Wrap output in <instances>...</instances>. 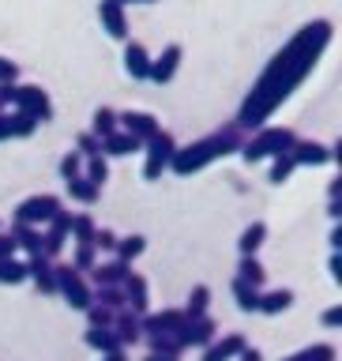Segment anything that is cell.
Masks as SVG:
<instances>
[{"instance_id":"30","label":"cell","mask_w":342,"mask_h":361,"mask_svg":"<svg viewBox=\"0 0 342 361\" xmlns=\"http://www.w3.org/2000/svg\"><path fill=\"white\" fill-rule=\"evenodd\" d=\"M237 279L259 290V286H264V282H267V267L259 264L256 256H241V264H237Z\"/></svg>"},{"instance_id":"5","label":"cell","mask_w":342,"mask_h":361,"mask_svg":"<svg viewBox=\"0 0 342 361\" xmlns=\"http://www.w3.org/2000/svg\"><path fill=\"white\" fill-rule=\"evenodd\" d=\"M61 207H64L61 196H53V192H38V196H27L23 203H16L11 222H19V226H38V230H42V222H49Z\"/></svg>"},{"instance_id":"29","label":"cell","mask_w":342,"mask_h":361,"mask_svg":"<svg viewBox=\"0 0 342 361\" xmlns=\"http://www.w3.org/2000/svg\"><path fill=\"white\" fill-rule=\"evenodd\" d=\"M121 124H117V109L109 106H98L94 117H90V135H98V140H106V135H113Z\"/></svg>"},{"instance_id":"22","label":"cell","mask_w":342,"mask_h":361,"mask_svg":"<svg viewBox=\"0 0 342 361\" xmlns=\"http://www.w3.org/2000/svg\"><path fill=\"white\" fill-rule=\"evenodd\" d=\"M293 301H298V298H293V290L279 286V290H267V293H259V305H256V312H264V316H279V312H286Z\"/></svg>"},{"instance_id":"3","label":"cell","mask_w":342,"mask_h":361,"mask_svg":"<svg viewBox=\"0 0 342 361\" xmlns=\"http://www.w3.org/2000/svg\"><path fill=\"white\" fill-rule=\"evenodd\" d=\"M298 143V135H293V128H286V124H264L252 140L241 143V158L248 166L252 162H264V158H279V154H290V147Z\"/></svg>"},{"instance_id":"45","label":"cell","mask_w":342,"mask_h":361,"mask_svg":"<svg viewBox=\"0 0 342 361\" xmlns=\"http://www.w3.org/2000/svg\"><path fill=\"white\" fill-rule=\"evenodd\" d=\"M320 324H324V327H338V324H342V305H331V309H324Z\"/></svg>"},{"instance_id":"39","label":"cell","mask_w":342,"mask_h":361,"mask_svg":"<svg viewBox=\"0 0 342 361\" xmlns=\"http://www.w3.org/2000/svg\"><path fill=\"white\" fill-rule=\"evenodd\" d=\"M61 180L68 185V180H75V177H83V154L79 151H64V158H61Z\"/></svg>"},{"instance_id":"41","label":"cell","mask_w":342,"mask_h":361,"mask_svg":"<svg viewBox=\"0 0 342 361\" xmlns=\"http://www.w3.org/2000/svg\"><path fill=\"white\" fill-rule=\"evenodd\" d=\"M75 151L83 154V162H87V158H98L102 154V140H98V135H90V132H79L75 135Z\"/></svg>"},{"instance_id":"31","label":"cell","mask_w":342,"mask_h":361,"mask_svg":"<svg viewBox=\"0 0 342 361\" xmlns=\"http://www.w3.org/2000/svg\"><path fill=\"white\" fill-rule=\"evenodd\" d=\"M68 196H72L75 203H83V207H90V203H98V196H102V188L98 185H90L87 177H75V180H68Z\"/></svg>"},{"instance_id":"34","label":"cell","mask_w":342,"mask_h":361,"mask_svg":"<svg viewBox=\"0 0 342 361\" xmlns=\"http://www.w3.org/2000/svg\"><path fill=\"white\" fill-rule=\"evenodd\" d=\"M90 290H94V305H102V309H109V312L128 309V305H124V290L121 286H90Z\"/></svg>"},{"instance_id":"35","label":"cell","mask_w":342,"mask_h":361,"mask_svg":"<svg viewBox=\"0 0 342 361\" xmlns=\"http://www.w3.org/2000/svg\"><path fill=\"white\" fill-rule=\"evenodd\" d=\"M233 301H237V309L241 312H256V305H259V290L256 286H248V282H241V279H233Z\"/></svg>"},{"instance_id":"32","label":"cell","mask_w":342,"mask_h":361,"mask_svg":"<svg viewBox=\"0 0 342 361\" xmlns=\"http://www.w3.org/2000/svg\"><path fill=\"white\" fill-rule=\"evenodd\" d=\"M143 252H147V237L143 233H128V237H121V241H117V252H113V256L124 259V264H132V259H140Z\"/></svg>"},{"instance_id":"33","label":"cell","mask_w":342,"mask_h":361,"mask_svg":"<svg viewBox=\"0 0 342 361\" xmlns=\"http://www.w3.org/2000/svg\"><path fill=\"white\" fill-rule=\"evenodd\" d=\"M19 282H27V259H0V286H19Z\"/></svg>"},{"instance_id":"42","label":"cell","mask_w":342,"mask_h":361,"mask_svg":"<svg viewBox=\"0 0 342 361\" xmlns=\"http://www.w3.org/2000/svg\"><path fill=\"white\" fill-rule=\"evenodd\" d=\"M117 241H121V237L113 233L109 226H98V230H94V241H90V245L102 248V252H117Z\"/></svg>"},{"instance_id":"12","label":"cell","mask_w":342,"mask_h":361,"mask_svg":"<svg viewBox=\"0 0 342 361\" xmlns=\"http://www.w3.org/2000/svg\"><path fill=\"white\" fill-rule=\"evenodd\" d=\"M98 19H102V30L117 42H128V16H124V4L117 0H98Z\"/></svg>"},{"instance_id":"17","label":"cell","mask_w":342,"mask_h":361,"mask_svg":"<svg viewBox=\"0 0 342 361\" xmlns=\"http://www.w3.org/2000/svg\"><path fill=\"white\" fill-rule=\"evenodd\" d=\"M27 279L38 286V293H45V298H53L56 293V275H53V259L45 256H27Z\"/></svg>"},{"instance_id":"2","label":"cell","mask_w":342,"mask_h":361,"mask_svg":"<svg viewBox=\"0 0 342 361\" xmlns=\"http://www.w3.org/2000/svg\"><path fill=\"white\" fill-rule=\"evenodd\" d=\"M241 143H245L241 128H237V124H226V128L203 135V140H196V143L177 147L173 158H169V169H173L177 177H192V173H200V169H207L211 162H219V158L241 151Z\"/></svg>"},{"instance_id":"49","label":"cell","mask_w":342,"mask_h":361,"mask_svg":"<svg viewBox=\"0 0 342 361\" xmlns=\"http://www.w3.org/2000/svg\"><path fill=\"white\" fill-rule=\"evenodd\" d=\"M237 361H264V354H259L256 346H245L241 354H237Z\"/></svg>"},{"instance_id":"37","label":"cell","mask_w":342,"mask_h":361,"mask_svg":"<svg viewBox=\"0 0 342 361\" xmlns=\"http://www.w3.org/2000/svg\"><path fill=\"white\" fill-rule=\"evenodd\" d=\"M83 177L90 180V185H106L109 180V162H106V154H98V158H87L83 162Z\"/></svg>"},{"instance_id":"19","label":"cell","mask_w":342,"mask_h":361,"mask_svg":"<svg viewBox=\"0 0 342 361\" xmlns=\"http://www.w3.org/2000/svg\"><path fill=\"white\" fill-rule=\"evenodd\" d=\"M113 335H117L121 350L135 346V343L143 338V331H140V316H135L132 309H121L117 316H113Z\"/></svg>"},{"instance_id":"52","label":"cell","mask_w":342,"mask_h":361,"mask_svg":"<svg viewBox=\"0 0 342 361\" xmlns=\"http://www.w3.org/2000/svg\"><path fill=\"white\" fill-rule=\"evenodd\" d=\"M102 361H128V350H113V354H102Z\"/></svg>"},{"instance_id":"48","label":"cell","mask_w":342,"mask_h":361,"mask_svg":"<svg viewBox=\"0 0 342 361\" xmlns=\"http://www.w3.org/2000/svg\"><path fill=\"white\" fill-rule=\"evenodd\" d=\"M327 271H331V282H342V256L331 252V264H327Z\"/></svg>"},{"instance_id":"51","label":"cell","mask_w":342,"mask_h":361,"mask_svg":"<svg viewBox=\"0 0 342 361\" xmlns=\"http://www.w3.org/2000/svg\"><path fill=\"white\" fill-rule=\"evenodd\" d=\"M327 214H331V219L338 222V219H342V200H331V203H327Z\"/></svg>"},{"instance_id":"11","label":"cell","mask_w":342,"mask_h":361,"mask_svg":"<svg viewBox=\"0 0 342 361\" xmlns=\"http://www.w3.org/2000/svg\"><path fill=\"white\" fill-rule=\"evenodd\" d=\"M181 327H185V312L181 309H162V312L140 316V331L143 335H177Z\"/></svg>"},{"instance_id":"47","label":"cell","mask_w":342,"mask_h":361,"mask_svg":"<svg viewBox=\"0 0 342 361\" xmlns=\"http://www.w3.org/2000/svg\"><path fill=\"white\" fill-rule=\"evenodd\" d=\"M11 102H16V83H0V113H8Z\"/></svg>"},{"instance_id":"53","label":"cell","mask_w":342,"mask_h":361,"mask_svg":"<svg viewBox=\"0 0 342 361\" xmlns=\"http://www.w3.org/2000/svg\"><path fill=\"white\" fill-rule=\"evenodd\" d=\"M327 196H331V200H338V196H342V180H331V188H327Z\"/></svg>"},{"instance_id":"16","label":"cell","mask_w":342,"mask_h":361,"mask_svg":"<svg viewBox=\"0 0 342 361\" xmlns=\"http://www.w3.org/2000/svg\"><path fill=\"white\" fill-rule=\"evenodd\" d=\"M245 346H248V338H245L241 331H230V335L214 338V343L203 350V357H200V361H233Z\"/></svg>"},{"instance_id":"14","label":"cell","mask_w":342,"mask_h":361,"mask_svg":"<svg viewBox=\"0 0 342 361\" xmlns=\"http://www.w3.org/2000/svg\"><path fill=\"white\" fill-rule=\"evenodd\" d=\"M290 158H293V166L316 169V166H327V162H331V147H324L320 140H298V143L290 147Z\"/></svg>"},{"instance_id":"9","label":"cell","mask_w":342,"mask_h":361,"mask_svg":"<svg viewBox=\"0 0 342 361\" xmlns=\"http://www.w3.org/2000/svg\"><path fill=\"white\" fill-rule=\"evenodd\" d=\"M117 124H121V132L135 135L140 143H147L151 135L162 132V124H158V117H154V113H147V109H124V113H117Z\"/></svg>"},{"instance_id":"55","label":"cell","mask_w":342,"mask_h":361,"mask_svg":"<svg viewBox=\"0 0 342 361\" xmlns=\"http://www.w3.org/2000/svg\"><path fill=\"white\" fill-rule=\"evenodd\" d=\"M117 4H154V0H117Z\"/></svg>"},{"instance_id":"4","label":"cell","mask_w":342,"mask_h":361,"mask_svg":"<svg viewBox=\"0 0 342 361\" xmlns=\"http://www.w3.org/2000/svg\"><path fill=\"white\" fill-rule=\"evenodd\" d=\"M53 275H56V293L72 305L75 312H87L90 301H94V290H90V282L79 275L72 264H53Z\"/></svg>"},{"instance_id":"38","label":"cell","mask_w":342,"mask_h":361,"mask_svg":"<svg viewBox=\"0 0 342 361\" xmlns=\"http://www.w3.org/2000/svg\"><path fill=\"white\" fill-rule=\"evenodd\" d=\"M98 264V248L94 245H75V256H72V267L79 271V275H90V267Z\"/></svg>"},{"instance_id":"36","label":"cell","mask_w":342,"mask_h":361,"mask_svg":"<svg viewBox=\"0 0 342 361\" xmlns=\"http://www.w3.org/2000/svg\"><path fill=\"white\" fill-rule=\"evenodd\" d=\"M147 354H166V357H181L185 350L173 335H147Z\"/></svg>"},{"instance_id":"28","label":"cell","mask_w":342,"mask_h":361,"mask_svg":"<svg viewBox=\"0 0 342 361\" xmlns=\"http://www.w3.org/2000/svg\"><path fill=\"white\" fill-rule=\"evenodd\" d=\"M83 343H87L90 350H98V354H113V350H121L117 335H113V327H87Z\"/></svg>"},{"instance_id":"1","label":"cell","mask_w":342,"mask_h":361,"mask_svg":"<svg viewBox=\"0 0 342 361\" xmlns=\"http://www.w3.org/2000/svg\"><path fill=\"white\" fill-rule=\"evenodd\" d=\"M331 38H335V23L331 19L305 23V27L271 56L264 75L252 83L248 98L241 102V109H237V121H233L237 128L241 132L245 128H264V121L305 83V75L320 64V56H324L327 45H331Z\"/></svg>"},{"instance_id":"21","label":"cell","mask_w":342,"mask_h":361,"mask_svg":"<svg viewBox=\"0 0 342 361\" xmlns=\"http://www.w3.org/2000/svg\"><path fill=\"white\" fill-rule=\"evenodd\" d=\"M135 151H143V143L135 140V135L121 132V128L102 140V154H106V158H128V154H135Z\"/></svg>"},{"instance_id":"25","label":"cell","mask_w":342,"mask_h":361,"mask_svg":"<svg viewBox=\"0 0 342 361\" xmlns=\"http://www.w3.org/2000/svg\"><path fill=\"white\" fill-rule=\"evenodd\" d=\"M11 237H16V248H23L27 256H42V230L38 226H11Z\"/></svg>"},{"instance_id":"10","label":"cell","mask_w":342,"mask_h":361,"mask_svg":"<svg viewBox=\"0 0 342 361\" xmlns=\"http://www.w3.org/2000/svg\"><path fill=\"white\" fill-rule=\"evenodd\" d=\"M181 61H185V49H181L177 42H169L166 49H162V53H158L154 61H151V72H147V79H151V83H158V87H162V83H169V79L177 75Z\"/></svg>"},{"instance_id":"15","label":"cell","mask_w":342,"mask_h":361,"mask_svg":"<svg viewBox=\"0 0 342 361\" xmlns=\"http://www.w3.org/2000/svg\"><path fill=\"white\" fill-rule=\"evenodd\" d=\"M38 132V121H30L27 113L11 109V113H0V143L8 140H30Z\"/></svg>"},{"instance_id":"23","label":"cell","mask_w":342,"mask_h":361,"mask_svg":"<svg viewBox=\"0 0 342 361\" xmlns=\"http://www.w3.org/2000/svg\"><path fill=\"white\" fill-rule=\"evenodd\" d=\"M207 309H211V286L207 282H196L188 293V305L181 312H185V320H200V316H207Z\"/></svg>"},{"instance_id":"18","label":"cell","mask_w":342,"mask_h":361,"mask_svg":"<svg viewBox=\"0 0 342 361\" xmlns=\"http://www.w3.org/2000/svg\"><path fill=\"white\" fill-rule=\"evenodd\" d=\"M128 271H132V264H124V259H106V264H98L90 267V282H94V286H121L124 279H128Z\"/></svg>"},{"instance_id":"13","label":"cell","mask_w":342,"mask_h":361,"mask_svg":"<svg viewBox=\"0 0 342 361\" xmlns=\"http://www.w3.org/2000/svg\"><path fill=\"white\" fill-rule=\"evenodd\" d=\"M121 290H124V305H128L135 316L151 312V290H147V279L140 271H128V279L121 282Z\"/></svg>"},{"instance_id":"43","label":"cell","mask_w":342,"mask_h":361,"mask_svg":"<svg viewBox=\"0 0 342 361\" xmlns=\"http://www.w3.org/2000/svg\"><path fill=\"white\" fill-rule=\"evenodd\" d=\"M113 316H117V312H109V309H102V305L90 301V309H87V324H90V327H113Z\"/></svg>"},{"instance_id":"8","label":"cell","mask_w":342,"mask_h":361,"mask_svg":"<svg viewBox=\"0 0 342 361\" xmlns=\"http://www.w3.org/2000/svg\"><path fill=\"white\" fill-rule=\"evenodd\" d=\"M181 350H207L214 338H219V324L211 320V316H200V320H185V327L173 335Z\"/></svg>"},{"instance_id":"6","label":"cell","mask_w":342,"mask_h":361,"mask_svg":"<svg viewBox=\"0 0 342 361\" xmlns=\"http://www.w3.org/2000/svg\"><path fill=\"white\" fill-rule=\"evenodd\" d=\"M177 151V140L169 132H158L143 143V180H162V173L169 169V158Z\"/></svg>"},{"instance_id":"40","label":"cell","mask_w":342,"mask_h":361,"mask_svg":"<svg viewBox=\"0 0 342 361\" xmlns=\"http://www.w3.org/2000/svg\"><path fill=\"white\" fill-rule=\"evenodd\" d=\"M293 169H298V166H293V158H290V154H279V158H271V173H267V180H271V185H286Z\"/></svg>"},{"instance_id":"44","label":"cell","mask_w":342,"mask_h":361,"mask_svg":"<svg viewBox=\"0 0 342 361\" xmlns=\"http://www.w3.org/2000/svg\"><path fill=\"white\" fill-rule=\"evenodd\" d=\"M16 79H19V64L0 56V83H16Z\"/></svg>"},{"instance_id":"27","label":"cell","mask_w":342,"mask_h":361,"mask_svg":"<svg viewBox=\"0 0 342 361\" xmlns=\"http://www.w3.org/2000/svg\"><path fill=\"white\" fill-rule=\"evenodd\" d=\"M94 230H98V222L90 219L87 211L72 214V222H68V237H72L75 245H90V241H94Z\"/></svg>"},{"instance_id":"50","label":"cell","mask_w":342,"mask_h":361,"mask_svg":"<svg viewBox=\"0 0 342 361\" xmlns=\"http://www.w3.org/2000/svg\"><path fill=\"white\" fill-rule=\"evenodd\" d=\"M327 245H331L335 252H338V248H342V226H338V222H335V230H331V237H327Z\"/></svg>"},{"instance_id":"26","label":"cell","mask_w":342,"mask_h":361,"mask_svg":"<svg viewBox=\"0 0 342 361\" xmlns=\"http://www.w3.org/2000/svg\"><path fill=\"white\" fill-rule=\"evenodd\" d=\"M282 361H338V350L331 343H312V346H301L293 354H286Z\"/></svg>"},{"instance_id":"20","label":"cell","mask_w":342,"mask_h":361,"mask_svg":"<svg viewBox=\"0 0 342 361\" xmlns=\"http://www.w3.org/2000/svg\"><path fill=\"white\" fill-rule=\"evenodd\" d=\"M124 72H128L132 79H147V72H151V53H147L143 42H124Z\"/></svg>"},{"instance_id":"54","label":"cell","mask_w":342,"mask_h":361,"mask_svg":"<svg viewBox=\"0 0 342 361\" xmlns=\"http://www.w3.org/2000/svg\"><path fill=\"white\" fill-rule=\"evenodd\" d=\"M143 361H177V357H166V354H147Z\"/></svg>"},{"instance_id":"46","label":"cell","mask_w":342,"mask_h":361,"mask_svg":"<svg viewBox=\"0 0 342 361\" xmlns=\"http://www.w3.org/2000/svg\"><path fill=\"white\" fill-rule=\"evenodd\" d=\"M16 252H19V248H16V237L0 230V259H8V256H16Z\"/></svg>"},{"instance_id":"24","label":"cell","mask_w":342,"mask_h":361,"mask_svg":"<svg viewBox=\"0 0 342 361\" xmlns=\"http://www.w3.org/2000/svg\"><path fill=\"white\" fill-rule=\"evenodd\" d=\"M267 241V222H252V226H245L241 237H237V248H241V256H256L259 252V245Z\"/></svg>"},{"instance_id":"7","label":"cell","mask_w":342,"mask_h":361,"mask_svg":"<svg viewBox=\"0 0 342 361\" xmlns=\"http://www.w3.org/2000/svg\"><path fill=\"white\" fill-rule=\"evenodd\" d=\"M19 113H27L30 121H38V124H49L53 121V98H49V90H42L38 83H16V102H11Z\"/></svg>"}]
</instances>
